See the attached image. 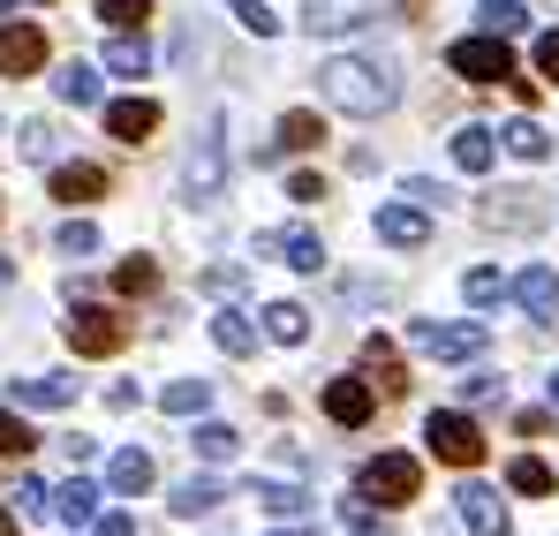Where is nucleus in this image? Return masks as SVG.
I'll return each mask as SVG.
<instances>
[{
	"instance_id": "603ef678",
	"label": "nucleus",
	"mask_w": 559,
	"mask_h": 536,
	"mask_svg": "<svg viewBox=\"0 0 559 536\" xmlns=\"http://www.w3.org/2000/svg\"><path fill=\"white\" fill-rule=\"evenodd\" d=\"M0 279H8V258H0Z\"/></svg>"
},
{
	"instance_id": "dca6fc26",
	"label": "nucleus",
	"mask_w": 559,
	"mask_h": 536,
	"mask_svg": "<svg viewBox=\"0 0 559 536\" xmlns=\"http://www.w3.org/2000/svg\"><path fill=\"white\" fill-rule=\"evenodd\" d=\"M507 295H514L530 318H559V272H552V265H530L514 287H507Z\"/></svg>"
},
{
	"instance_id": "de8ad7c7",
	"label": "nucleus",
	"mask_w": 559,
	"mask_h": 536,
	"mask_svg": "<svg viewBox=\"0 0 559 536\" xmlns=\"http://www.w3.org/2000/svg\"><path fill=\"white\" fill-rule=\"evenodd\" d=\"M92 536H136V522H129V514H98Z\"/></svg>"
},
{
	"instance_id": "7c9ffc66",
	"label": "nucleus",
	"mask_w": 559,
	"mask_h": 536,
	"mask_svg": "<svg viewBox=\"0 0 559 536\" xmlns=\"http://www.w3.org/2000/svg\"><path fill=\"white\" fill-rule=\"evenodd\" d=\"M189 446L204 453V461H235V453H242V431H235V424H197Z\"/></svg>"
},
{
	"instance_id": "1a4fd4ad",
	"label": "nucleus",
	"mask_w": 559,
	"mask_h": 536,
	"mask_svg": "<svg viewBox=\"0 0 559 536\" xmlns=\"http://www.w3.org/2000/svg\"><path fill=\"white\" fill-rule=\"evenodd\" d=\"M46 69V31L38 23H0V76H38Z\"/></svg>"
},
{
	"instance_id": "f03ea898",
	"label": "nucleus",
	"mask_w": 559,
	"mask_h": 536,
	"mask_svg": "<svg viewBox=\"0 0 559 536\" xmlns=\"http://www.w3.org/2000/svg\"><path fill=\"white\" fill-rule=\"evenodd\" d=\"M356 491L378 499V507H408V499L424 491V461H416V453H378V461H364Z\"/></svg>"
},
{
	"instance_id": "5701e85b",
	"label": "nucleus",
	"mask_w": 559,
	"mask_h": 536,
	"mask_svg": "<svg viewBox=\"0 0 559 536\" xmlns=\"http://www.w3.org/2000/svg\"><path fill=\"white\" fill-rule=\"evenodd\" d=\"M212 341H219V356H258V325L242 310H219L212 318Z\"/></svg>"
},
{
	"instance_id": "79ce46f5",
	"label": "nucleus",
	"mask_w": 559,
	"mask_h": 536,
	"mask_svg": "<svg viewBox=\"0 0 559 536\" xmlns=\"http://www.w3.org/2000/svg\"><path fill=\"white\" fill-rule=\"evenodd\" d=\"M462 393H468V401H499V393H507V378H499V370H476Z\"/></svg>"
},
{
	"instance_id": "20e7f679",
	"label": "nucleus",
	"mask_w": 559,
	"mask_h": 536,
	"mask_svg": "<svg viewBox=\"0 0 559 536\" xmlns=\"http://www.w3.org/2000/svg\"><path fill=\"white\" fill-rule=\"evenodd\" d=\"M484 341H491V333H484L476 318H462V325H431V318H416V325H408V348H416V356H439V362L484 356Z\"/></svg>"
},
{
	"instance_id": "f3484780",
	"label": "nucleus",
	"mask_w": 559,
	"mask_h": 536,
	"mask_svg": "<svg viewBox=\"0 0 559 536\" xmlns=\"http://www.w3.org/2000/svg\"><path fill=\"white\" fill-rule=\"evenodd\" d=\"M106 491H114V499L152 491V453H144V446H121L114 461H106Z\"/></svg>"
},
{
	"instance_id": "cd10ccee",
	"label": "nucleus",
	"mask_w": 559,
	"mask_h": 536,
	"mask_svg": "<svg viewBox=\"0 0 559 536\" xmlns=\"http://www.w3.org/2000/svg\"><path fill=\"white\" fill-rule=\"evenodd\" d=\"M106 69H114V76H144V69H152V46H144V31H121V38L106 46Z\"/></svg>"
},
{
	"instance_id": "a19ab883",
	"label": "nucleus",
	"mask_w": 559,
	"mask_h": 536,
	"mask_svg": "<svg viewBox=\"0 0 559 536\" xmlns=\"http://www.w3.org/2000/svg\"><path fill=\"white\" fill-rule=\"evenodd\" d=\"M31 446H38V431H31L23 416H8V408H0V453H15V461H23Z\"/></svg>"
},
{
	"instance_id": "4468645a",
	"label": "nucleus",
	"mask_w": 559,
	"mask_h": 536,
	"mask_svg": "<svg viewBox=\"0 0 559 536\" xmlns=\"http://www.w3.org/2000/svg\"><path fill=\"white\" fill-rule=\"evenodd\" d=\"M378 242L385 250H424L431 242V219L416 204H378Z\"/></svg>"
},
{
	"instance_id": "37998d69",
	"label": "nucleus",
	"mask_w": 559,
	"mask_h": 536,
	"mask_svg": "<svg viewBox=\"0 0 559 536\" xmlns=\"http://www.w3.org/2000/svg\"><path fill=\"white\" fill-rule=\"evenodd\" d=\"M287 196H295V204H318V196H325V181H318V175H287Z\"/></svg>"
},
{
	"instance_id": "72a5a7b5",
	"label": "nucleus",
	"mask_w": 559,
	"mask_h": 536,
	"mask_svg": "<svg viewBox=\"0 0 559 536\" xmlns=\"http://www.w3.org/2000/svg\"><path fill=\"white\" fill-rule=\"evenodd\" d=\"M507 484H514V491H522V499H545V491H552V468H545V461H537V453H522V461H514V468H507Z\"/></svg>"
},
{
	"instance_id": "864d4df0",
	"label": "nucleus",
	"mask_w": 559,
	"mask_h": 536,
	"mask_svg": "<svg viewBox=\"0 0 559 536\" xmlns=\"http://www.w3.org/2000/svg\"><path fill=\"white\" fill-rule=\"evenodd\" d=\"M0 8H15V0H0Z\"/></svg>"
},
{
	"instance_id": "c85d7f7f",
	"label": "nucleus",
	"mask_w": 559,
	"mask_h": 536,
	"mask_svg": "<svg viewBox=\"0 0 559 536\" xmlns=\"http://www.w3.org/2000/svg\"><path fill=\"white\" fill-rule=\"evenodd\" d=\"M364 370H371V385H385V393H401L408 378H401V356H393V341H364Z\"/></svg>"
},
{
	"instance_id": "6ab92c4d",
	"label": "nucleus",
	"mask_w": 559,
	"mask_h": 536,
	"mask_svg": "<svg viewBox=\"0 0 559 536\" xmlns=\"http://www.w3.org/2000/svg\"><path fill=\"white\" fill-rule=\"evenodd\" d=\"M15 401H23V408H69V401H76V378H61V370L15 378Z\"/></svg>"
},
{
	"instance_id": "09e8293b",
	"label": "nucleus",
	"mask_w": 559,
	"mask_h": 536,
	"mask_svg": "<svg viewBox=\"0 0 559 536\" xmlns=\"http://www.w3.org/2000/svg\"><path fill=\"white\" fill-rule=\"evenodd\" d=\"M0 536H15V514H8V507H0Z\"/></svg>"
},
{
	"instance_id": "49530a36",
	"label": "nucleus",
	"mask_w": 559,
	"mask_h": 536,
	"mask_svg": "<svg viewBox=\"0 0 559 536\" xmlns=\"http://www.w3.org/2000/svg\"><path fill=\"white\" fill-rule=\"evenodd\" d=\"M204 287H212V295H235V287H242V272H235V265H212V272H204Z\"/></svg>"
},
{
	"instance_id": "e433bc0d",
	"label": "nucleus",
	"mask_w": 559,
	"mask_h": 536,
	"mask_svg": "<svg viewBox=\"0 0 559 536\" xmlns=\"http://www.w3.org/2000/svg\"><path fill=\"white\" fill-rule=\"evenodd\" d=\"M114 287H121V295H152V287H159V265H152V258H129V265H114Z\"/></svg>"
},
{
	"instance_id": "a18cd8bd",
	"label": "nucleus",
	"mask_w": 559,
	"mask_h": 536,
	"mask_svg": "<svg viewBox=\"0 0 559 536\" xmlns=\"http://www.w3.org/2000/svg\"><path fill=\"white\" fill-rule=\"evenodd\" d=\"M537 69L559 84V31H545V38H537Z\"/></svg>"
},
{
	"instance_id": "f257e3e1",
	"label": "nucleus",
	"mask_w": 559,
	"mask_h": 536,
	"mask_svg": "<svg viewBox=\"0 0 559 536\" xmlns=\"http://www.w3.org/2000/svg\"><path fill=\"white\" fill-rule=\"evenodd\" d=\"M318 91H325L341 114H356V121H378V114H393V98H401L393 69H385V61H364V53H341V61H325V69H318Z\"/></svg>"
},
{
	"instance_id": "a211bd4d",
	"label": "nucleus",
	"mask_w": 559,
	"mask_h": 536,
	"mask_svg": "<svg viewBox=\"0 0 559 536\" xmlns=\"http://www.w3.org/2000/svg\"><path fill=\"white\" fill-rule=\"evenodd\" d=\"M53 196H61V204H92V196H106V167H84V159L53 167Z\"/></svg>"
},
{
	"instance_id": "aec40b11",
	"label": "nucleus",
	"mask_w": 559,
	"mask_h": 536,
	"mask_svg": "<svg viewBox=\"0 0 559 536\" xmlns=\"http://www.w3.org/2000/svg\"><path fill=\"white\" fill-rule=\"evenodd\" d=\"M491 159H499V136H491V129H476V121L454 129V167H462V175H484Z\"/></svg>"
},
{
	"instance_id": "4be33fe9",
	"label": "nucleus",
	"mask_w": 559,
	"mask_h": 536,
	"mask_svg": "<svg viewBox=\"0 0 559 536\" xmlns=\"http://www.w3.org/2000/svg\"><path fill=\"white\" fill-rule=\"evenodd\" d=\"M265 341L302 348V341H310V310H302V302H273V310H265Z\"/></svg>"
},
{
	"instance_id": "9d476101",
	"label": "nucleus",
	"mask_w": 559,
	"mask_h": 536,
	"mask_svg": "<svg viewBox=\"0 0 559 536\" xmlns=\"http://www.w3.org/2000/svg\"><path fill=\"white\" fill-rule=\"evenodd\" d=\"M98 499H106V491H98L92 476H69L61 491H46V514H53L61 529H92V522H98Z\"/></svg>"
},
{
	"instance_id": "2eb2a0df",
	"label": "nucleus",
	"mask_w": 559,
	"mask_h": 536,
	"mask_svg": "<svg viewBox=\"0 0 559 536\" xmlns=\"http://www.w3.org/2000/svg\"><path fill=\"white\" fill-rule=\"evenodd\" d=\"M152 129H159V106H152V98H114V106H106V136L152 144Z\"/></svg>"
},
{
	"instance_id": "c03bdc74",
	"label": "nucleus",
	"mask_w": 559,
	"mask_h": 536,
	"mask_svg": "<svg viewBox=\"0 0 559 536\" xmlns=\"http://www.w3.org/2000/svg\"><path fill=\"white\" fill-rule=\"evenodd\" d=\"M15 499H23V514H46V484H38V476H23Z\"/></svg>"
},
{
	"instance_id": "ea45409f",
	"label": "nucleus",
	"mask_w": 559,
	"mask_h": 536,
	"mask_svg": "<svg viewBox=\"0 0 559 536\" xmlns=\"http://www.w3.org/2000/svg\"><path fill=\"white\" fill-rule=\"evenodd\" d=\"M462 295H468V302H476V310H491V302L507 295V279H499V272H491V265H476V272H468V279H462Z\"/></svg>"
},
{
	"instance_id": "412c9836",
	"label": "nucleus",
	"mask_w": 559,
	"mask_h": 536,
	"mask_svg": "<svg viewBox=\"0 0 559 536\" xmlns=\"http://www.w3.org/2000/svg\"><path fill=\"white\" fill-rule=\"evenodd\" d=\"M318 144H325V121H318L310 106L280 114V144H273V152H318Z\"/></svg>"
},
{
	"instance_id": "ddd939ff",
	"label": "nucleus",
	"mask_w": 559,
	"mask_h": 536,
	"mask_svg": "<svg viewBox=\"0 0 559 536\" xmlns=\"http://www.w3.org/2000/svg\"><path fill=\"white\" fill-rule=\"evenodd\" d=\"M258 258H280V265H295V272H318L325 265V242H318L310 227H287V235H258Z\"/></svg>"
},
{
	"instance_id": "2f4dec72",
	"label": "nucleus",
	"mask_w": 559,
	"mask_h": 536,
	"mask_svg": "<svg viewBox=\"0 0 559 536\" xmlns=\"http://www.w3.org/2000/svg\"><path fill=\"white\" fill-rule=\"evenodd\" d=\"M499 144H507L514 159H545V152H552V136H545L537 121H507V129H499Z\"/></svg>"
},
{
	"instance_id": "8fccbe9b",
	"label": "nucleus",
	"mask_w": 559,
	"mask_h": 536,
	"mask_svg": "<svg viewBox=\"0 0 559 536\" xmlns=\"http://www.w3.org/2000/svg\"><path fill=\"white\" fill-rule=\"evenodd\" d=\"M552 408H559V370H552Z\"/></svg>"
},
{
	"instance_id": "58836bf2",
	"label": "nucleus",
	"mask_w": 559,
	"mask_h": 536,
	"mask_svg": "<svg viewBox=\"0 0 559 536\" xmlns=\"http://www.w3.org/2000/svg\"><path fill=\"white\" fill-rule=\"evenodd\" d=\"M53 250H61V258H92V250H98V227H92V219H69V227L53 235Z\"/></svg>"
},
{
	"instance_id": "a878e982",
	"label": "nucleus",
	"mask_w": 559,
	"mask_h": 536,
	"mask_svg": "<svg viewBox=\"0 0 559 536\" xmlns=\"http://www.w3.org/2000/svg\"><path fill=\"white\" fill-rule=\"evenodd\" d=\"M159 408H167V416H204V408H212V378H175V385L159 393Z\"/></svg>"
},
{
	"instance_id": "c9c22d12",
	"label": "nucleus",
	"mask_w": 559,
	"mask_h": 536,
	"mask_svg": "<svg viewBox=\"0 0 559 536\" xmlns=\"http://www.w3.org/2000/svg\"><path fill=\"white\" fill-rule=\"evenodd\" d=\"M98 23H114V31H144V23H152V0H98Z\"/></svg>"
},
{
	"instance_id": "f704fd0d",
	"label": "nucleus",
	"mask_w": 559,
	"mask_h": 536,
	"mask_svg": "<svg viewBox=\"0 0 559 536\" xmlns=\"http://www.w3.org/2000/svg\"><path fill=\"white\" fill-rule=\"evenodd\" d=\"M341 522H348L356 536H385V529H393V522H385V507H371L364 491H356V499H341Z\"/></svg>"
},
{
	"instance_id": "9b49d317",
	"label": "nucleus",
	"mask_w": 559,
	"mask_h": 536,
	"mask_svg": "<svg viewBox=\"0 0 559 536\" xmlns=\"http://www.w3.org/2000/svg\"><path fill=\"white\" fill-rule=\"evenodd\" d=\"M371 408H378V385H371V378H333V385H325V416H333L341 431L371 424Z\"/></svg>"
},
{
	"instance_id": "b1692460",
	"label": "nucleus",
	"mask_w": 559,
	"mask_h": 536,
	"mask_svg": "<svg viewBox=\"0 0 559 536\" xmlns=\"http://www.w3.org/2000/svg\"><path fill=\"white\" fill-rule=\"evenodd\" d=\"M53 91H61L69 106H98V69L92 61H61V69H53Z\"/></svg>"
},
{
	"instance_id": "0eeeda50",
	"label": "nucleus",
	"mask_w": 559,
	"mask_h": 536,
	"mask_svg": "<svg viewBox=\"0 0 559 536\" xmlns=\"http://www.w3.org/2000/svg\"><path fill=\"white\" fill-rule=\"evenodd\" d=\"M219 181H227V136H219V121L197 136V152H189L182 167V189L189 196H219Z\"/></svg>"
},
{
	"instance_id": "c756f323",
	"label": "nucleus",
	"mask_w": 559,
	"mask_h": 536,
	"mask_svg": "<svg viewBox=\"0 0 559 536\" xmlns=\"http://www.w3.org/2000/svg\"><path fill=\"white\" fill-rule=\"evenodd\" d=\"M476 23H484L491 38H514V31H530V8H522V0H484Z\"/></svg>"
},
{
	"instance_id": "4c0bfd02",
	"label": "nucleus",
	"mask_w": 559,
	"mask_h": 536,
	"mask_svg": "<svg viewBox=\"0 0 559 536\" xmlns=\"http://www.w3.org/2000/svg\"><path fill=\"white\" fill-rule=\"evenodd\" d=\"M227 8H235V23H242L250 38H273V31H280V15L265 8V0H227Z\"/></svg>"
},
{
	"instance_id": "7ed1b4c3",
	"label": "nucleus",
	"mask_w": 559,
	"mask_h": 536,
	"mask_svg": "<svg viewBox=\"0 0 559 536\" xmlns=\"http://www.w3.org/2000/svg\"><path fill=\"white\" fill-rule=\"evenodd\" d=\"M447 69L468 76V84H507V76H514V53H507V38L476 31V38H454V46H447Z\"/></svg>"
},
{
	"instance_id": "f8f14e48",
	"label": "nucleus",
	"mask_w": 559,
	"mask_h": 536,
	"mask_svg": "<svg viewBox=\"0 0 559 536\" xmlns=\"http://www.w3.org/2000/svg\"><path fill=\"white\" fill-rule=\"evenodd\" d=\"M454 514H462L476 536H514V522H507V507H499L491 484H462V491H454Z\"/></svg>"
},
{
	"instance_id": "393cba45",
	"label": "nucleus",
	"mask_w": 559,
	"mask_h": 536,
	"mask_svg": "<svg viewBox=\"0 0 559 536\" xmlns=\"http://www.w3.org/2000/svg\"><path fill=\"white\" fill-rule=\"evenodd\" d=\"M242 499H258V507H273V514H287V522H295V514L310 507V491H302V484H273V476H258V484H250Z\"/></svg>"
},
{
	"instance_id": "bb28decb",
	"label": "nucleus",
	"mask_w": 559,
	"mask_h": 536,
	"mask_svg": "<svg viewBox=\"0 0 559 536\" xmlns=\"http://www.w3.org/2000/svg\"><path fill=\"white\" fill-rule=\"evenodd\" d=\"M219 499H227V491H219L212 476H189V484H175V499H167V507H175L182 522H197V514H212Z\"/></svg>"
},
{
	"instance_id": "6e6552de",
	"label": "nucleus",
	"mask_w": 559,
	"mask_h": 536,
	"mask_svg": "<svg viewBox=\"0 0 559 536\" xmlns=\"http://www.w3.org/2000/svg\"><path fill=\"white\" fill-rule=\"evenodd\" d=\"M378 15V0H302V31L310 38H341V31H364Z\"/></svg>"
},
{
	"instance_id": "3c124183",
	"label": "nucleus",
	"mask_w": 559,
	"mask_h": 536,
	"mask_svg": "<svg viewBox=\"0 0 559 536\" xmlns=\"http://www.w3.org/2000/svg\"><path fill=\"white\" fill-rule=\"evenodd\" d=\"M280 536H310V529H280Z\"/></svg>"
},
{
	"instance_id": "423d86ee",
	"label": "nucleus",
	"mask_w": 559,
	"mask_h": 536,
	"mask_svg": "<svg viewBox=\"0 0 559 536\" xmlns=\"http://www.w3.org/2000/svg\"><path fill=\"white\" fill-rule=\"evenodd\" d=\"M61 333H69L76 356H114V348L129 341V325H121L114 310H98V302H76V310L61 318Z\"/></svg>"
},
{
	"instance_id": "39448f33",
	"label": "nucleus",
	"mask_w": 559,
	"mask_h": 536,
	"mask_svg": "<svg viewBox=\"0 0 559 536\" xmlns=\"http://www.w3.org/2000/svg\"><path fill=\"white\" fill-rule=\"evenodd\" d=\"M424 446L439 453L447 468H476V461H484V431L468 424L462 408H439V416L424 424Z\"/></svg>"
},
{
	"instance_id": "473e14b6",
	"label": "nucleus",
	"mask_w": 559,
	"mask_h": 536,
	"mask_svg": "<svg viewBox=\"0 0 559 536\" xmlns=\"http://www.w3.org/2000/svg\"><path fill=\"white\" fill-rule=\"evenodd\" d=\"M15 152H23L31 167H46V159L61 152V129H53V121H23V144H15Z\"/></svg>"
}]
</instances>
